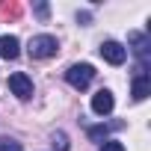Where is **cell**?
Returning a JSON list of instances; mask_svg holds the SVG:
<instances>
[{"mask_svg": "<svg viewBox=\"0 0 151 151\" xmlns=\"http://www.w3.org/2000/svg\"><path fill=\"white\" fill-rule=\"evenodd\" d=\"M65 80H68L71 89L83 92V89H89V83L95 80V68H92L89 62H77V65H71V68L65 71Z\"/></svg>", "mask_w": 151, "mask_h": 151, "instance_id": "obj_1", "label": "cell"}, {"mask_svg": "<svg viewBox=\"0 0 151 151\" xmlns=\"http://www.w3.org/2000/svg\"><path fill=\"white\" fill-rule=\"evenodd\" d=\"M56 50H59V42H56L53 36H47V33L33 36V39H30V45H27V53H30L33 59H47V56H56Z\"/></svg>", "mask_w": 151, "mask_h": 151, "instance_id": "obj_2", "label": "cell"}, {"mask_svg": "<svg viewBox=\"0 0 151 151\" xmlns=\"http://www.w3.org/2000/svg\"><path fill=\"white\" fill-rule=\"evenodd\" d=\"M9 89H12V95H18L21 101H30V98H33V80L27 77L24 71L9 74Z\"/></svg>", "mask_w": 151, "mask_h": 151, "instance_id": "obj_3", "label": "cell"}, {"mask_svg": "<svg viewBox=\"0 0 151 151\" xmlns=\"http://www.w3.org/2000/svg\"><path fill=\"white\" fill-rule=\"evenodd\" d=\"M113 107H116V98H113L110 89H98V92L92 95V113H98V116H110Z\"/></svg>", "mask_w": 151, "mask_h": 151, "instance_id": "obj_4", "label": "cell"}, {"mask_svg": "<svg viewBox=\"0 0 151 151\" xmlns=\"http://www.w3.org/2000/svg\"><path fill=\"white\" fill-rule=\"evenodd\" d=\"M101 56L110 62V65H122L127 59V47H122L119 42H101Z\"/></svg>", "mask_w": 151, "mask_h": 151, "instance_id": "obj_5", "label": "cell"}, {"mask_svg": "<svg viewBox=\"0 0 151 151\" xmlns=\"http://www.w3.org/2000/svg\"><path fill=\"white\" fill-rule=\"evenodd\" d=\"M127 42L133 45V50H136L139 62H142V65H148V47H151V45H148V36H145V33H130V36H127Z\"/></svg>", "mask_w": 151, "mask_h": 151, "instance_id": "obj_6", "label": "cell"}, {"mask_svg": "<svg viewBox=\"0 0 151 151\" xmlns=\"http://www.w3.org/2000/svg\"><path fill=\"white\" fill-rule=\"evenodd\" d=\"M21 53V42L15 36H0V56L3 59H18Z\"/></svg>", "mask_w": 151, "mask_h": 151, "instance_id": "obj_7", "label": "cell"}, {"mask_svg": "<svg viewBox=\"0 0 151 151\" xmlns=\"http://www.w3.org/2000/svg\"><path fill=\"white\" fill-rule=\"evenodd\" d=\"M148 92H151L148 74H136V77H133V86H130V95H133V101H145V98H148Z\"/></svg>", "mask_w": 151, "mask_h": 151, "instance_id": "obj_8", "label": "cell"}, {"mask_svg": "<svg viewBox=\"0 0 151 151\" xmlns=\"http://www.w3.org/2000/svg\"><path fill=\"white\" fill-rule=\"evenodd\" d=\"M21 12H24V6L18 3V0H9V3H6V0H3V3H0V18H9V21H18L21 18Z\"/></svg>", "mask_w": 151, "mask_h": 151, "instance_id": "obj_9", "label": "cell"}, {"mask_svg": "<svg viewBox=\"0 0 151 151\" xmlns=\"http://www.w3.org/2000/svg\"><path fill=\"white\" fill-rule=\"evenodd\" d=\"M116 127H122V122H113V124H95V127H89V139L101 142V139H107V133L116 130Z\"/></svg>", "mask_w": 151, "mask_h": 151, "instance_id": "obj_10", "label": "cell"}, {"mask_svg": "<svg viewBox=\"0 0 151 151\" xmlns=\"http://www.w3.org/2000/svg\"><path fill=\"white\" fill-rule=\"evenodd\" d=\"M71 145H68V136L62 133V130H56L53 133V151H68Z\"/></svg>", "mask_w": 151, "mask_h": 151, "instance_id": "obj_11", "label": "cell"}, {"mask_svg": "<svg viewBox=\"0 0 151 151\" xmlns=\"http://www.w3.org/2000/svg\"><path fill=\"white\" fill-rule=\"evenodd\" d=\"M101 151H124V145H122V142H116V139H104Z\"/></svg>", "mask_w": 151, "mask_h": 151, "instance_id": "obj_12", "label": "cell"}, {"mask_svg": "<svg viewBox=\"0 0 151 151\" xmlns=\"http://www.w3.org/2000/svg\"><path fill=\"white\" fill-rule=\"evenodd\" d=\"M0 151H21V145L15 139H0Z\"/></svg>", "mask_w": 151, "mask_h": 151, "instance_id": "obj_13", "label": "cell"}, {"mask_svg": "<svg viewBox=\"0 0 151 151\" xmlns=\"http://www.w3.org/2000/svg\"><path fill=\"white\" fill-rule=\"evenodd\" d=\"M47 12H50L47 3H36V15H39V18H47Z\"/></svg>", "mask_w": 151, "mask_h": 151, "instance_id": "obj_14", "label": "cell"}]
</instances>
